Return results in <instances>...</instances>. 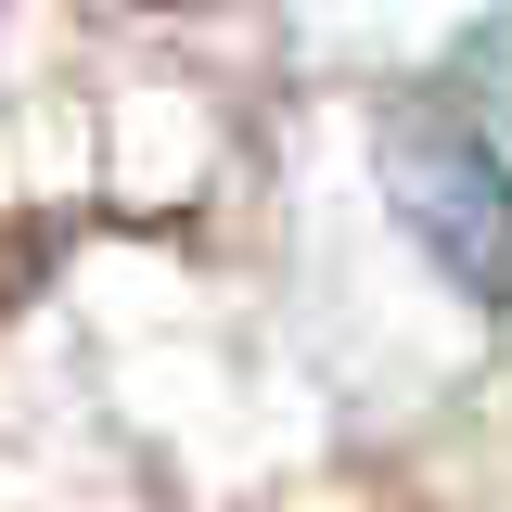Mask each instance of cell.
Segmentation results:
<instances>
[{
    "label": "cell",
    "instance_id": "obj_1",
    "mask_svg": "<svg viewBox=\"0 0 512 512\" xmlns=\"http://www.w3.org/2000/svg\"><path fill=\"white\" fill-rule=\"evenodd\" d=\"M384 192H397L410 244L436 256L474 308L512 320V154H500V128L436 103V90L397 103V116H384Z\"/></svg>",
    "mask_w": 512,
    "mask_h": 512
}]
</instances>
